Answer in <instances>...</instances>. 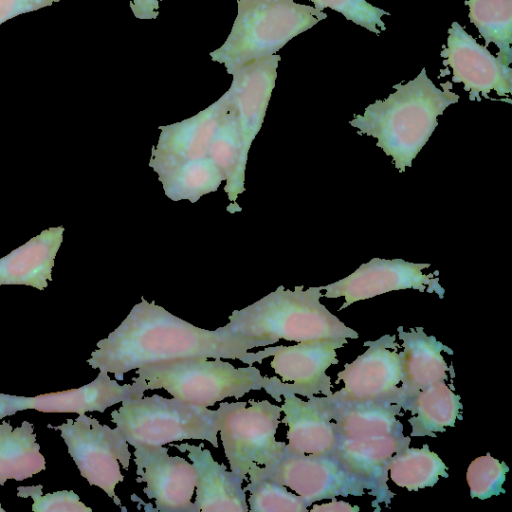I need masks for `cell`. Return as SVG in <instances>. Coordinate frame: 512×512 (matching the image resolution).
Segmentation results:
<instances>
[{"instance_id": "1", "label": "cell", "mask_w": 512, "mask_h": 512, "mask_svg": "<svg viewBox=\"0 0 512 512\" xmlns=\"http://www.w3.org/2000/svg\"><path fill=\"white\" fill-rule=\"evenodd\" d=\"M87 360L93 369L111 373L116 380L139 367L190 357L235 359L252 365L271 356L272 347L249 352L256 344L227 333L206 330L174 316L143 297Z\"/></svg>"}, {"instance_id": "2", "label": "cell", "mask_w": 512, "mask_h": 512, "mask_svg": "<svg viewBox=\"0 0 512 512\" xmlns=\"http://www.w3.org/2000/svg\"><path fill=\"white\" fill-rule=\"evenodd\" d=\"M438 88L426 69L405 84L393 86L395 92L376 100L355 115L349 124L377 140V147L391 156L395 167L404 172L429 140L438 125L437 117L457 103L460 96L450 90V83Z\"/></svg>"}, {"instance_id": "3", "label": "cell", "mask_w": 512, "mask_h": 512, "mask_svg": "<svg viewBox=\"0 0 512 512\" xmlns=\"http://www.w3.org/2000/svg\"><path fill=\"white\" fill-rule=\"evenodd\" d=\"M321 291L320 286L304 290L300 285L292 291L280 285L253 304L233 311L229 322L218 329L257 347L275 344L280 339H357L358 333L320 302Z\"/></svg>"}, {"instance_id": "4", "label": "cell", "mask_w": 512, "mask_h": 512, "mask_svg": "<svg viewBox=\"0 0 512 512\" xmlns=\"http://www.w3.org/2000/svg\"><path fill=\"white\" fill-rule=\"evenodd\" d=\"M327 14L294 0H237V15L225 42L209 53L229 74L249 61L276 54Z\"/></svg>"}, {"instance_id": "5", "label": "cell", "mask_w": 512, "mask_h": 512, "mask_svg": "<svg viewBox=\"0 0 512 512\" xmlns=\"http://www.w3.org/2000/svg\"><path fill=\"white\" fill-rule=\"evenodd\" d=\"M136 374L147 390L164 389L176 399L204 407L251 391H267L273 381L252 365L235 367L221 358L207 357L153 363L137 368Z\"/></svg>"}, {"instance_id": "6", "label": "cell", "mask_w": 512, "mask_h": 512, "mask_svg": "<svg viewBox=\"0 0 512 512\" xmlns=\"http://www.w3.org/2000/svg\"><path fill=\"white\" fill-rule=\"evenodd\" d=\"M111 412V421L131 446L205 440L218 447L219 410L160 395L127 399Z\"/></svg>"}, {"instance_id": "7", "label": "cell", "mask_w": 512, "mask_h": 512, "mask_svg": "<svg viewBox=\"0 0 512 512\" xmlns=\"http://www.w3.org/2000/svg\"><path fill=\"white\" fill-rule=\"evenodd\" d=\"M218 432L230 471L243 481L254 466H267L279 459L286 444L276 440L282 409L268 400L222 402Z\"/></svg>"}, {"instance_id": "8", "label": "cell", "mask_w": 512, "mask_h": 512, "mask_svg": "<svg viewBox=\"0 0 512 512\" xmlns=\"http://www.w3.org/2000/svg\"><path fill=\"white\" fill-rule=\"evenodd\" d=\"M47 427L60 431L81 476L120 506L115 492L116 485L124 481L120 464L128 470L131 459L129 444L122 433L85 414L67 419L61 425L48 424Z\"/></svg>"}, {"instance_id": "9", "label": "cell", "mask_w": 512, "mask_h": 512, "mask_svg": "<svg viewBox=\"0 0 512 512\" xmlns=\"http://www.w3.org/2000/svg\"><path fill=\"white\" fill-rule=\"evenodd\" d=\"M248 474L284 485L311 503L337 496H362L366 490L365 485L331 455L284 452L267 466L252 467Z\"/></svg>"}, {"instance_id": "10", "label": "cell", "mask_w": 512, "mask_h": 512, "mask_svg": "<svg viewBox=\"0 0 512 512\" xmlns=\"http://www.w3.org/2000/svg\"><path fill=\"white\" fill-rule=\"evenodd\" d=\"M346 338L317 339L298 342L292 346H272L270 366L280 379L266 391L276 401L284 393L311 398L317 394L330 396L331 379L326 370L338 363L336 350L347 344Z\"/></svg>"}, {"instance_id": "11", "label": "cell", "mask_w": 512, "mask_h": 512, "mask_svg": "<svg viewBox=\"0 0 512 512\" xmlns=\"http://www.w3.org/2000/svg\"><path fill=\"white\" fill-rule=\"evenodd\" d=\"M367 350L337 374L344 387L325 396L331 401H379L400 405L402 366L395 335L366 341Z\"/></svg>"}, {"instance_id": "12", "label": "cell", "mask_w": 512, "mask_h": 512, "mask_svg": "<svg viewBox=\"0 0 512 512\" xmlns=\"http://www.w3.org/2000/svg\"><path fill=\"white\" fill-rule=\"evenodd\" d=\"M430 266V263H413L403 259L373 258L349 276L320 288L326 291L323 297H344L345 302L339 310L360 300L403 289L435 292L443 298L445 290L439 284V277H434L438 271L430 274L422 272Z\"/></svg>"}, {"instance_id": "13", "label": "cell", "mask_w": 512, "mask_h": 512, "mask_svg": "<svg viewBox=\"0 0 512 512\" xmlns=\"http://www.w3.org/2000/svg\"><path fill=\"white\" fill-rule=\"evenodd\" d=\"M443 64L452 69V81L462 83L471 101L512 93V68L479 44L458 22L448 29L446 46L440 52Z\"/></svg>"}, {"instance_id": "14", "label": "cell", "mask_w": 512, "mask_h": 512, "mask_svg": "<svg viewBox=\"0 0 512 512\" xmlns=\"http://www.w3.org/2000/svg\"><path fill=\"white\" fill-rule=\"evenodd\" d=\"M133 454L137 481L146 484L143 492L157 511L194 512L197 470L192 463L170 456L164 446L136 445Z\"/></svg>"}, {"instance_id": "15", "label": "cell", "mask_w": 512, "mask_h": 512, "mask_svg": "<svg viewBox=\"0 0 512 512\" xmlns=\"http://www.w3.org/2000/svg\"><path fill=\"white\" fill-rule=\"evenodd\" d=\"M410 442L403 432L363 438L338 436L331 456L365 485L368 495L375 497L373 506L388 505L395 496L388 487L389 461Z\"/></svg>"}, {"instance_id": "16", "label": "cell", "mask_w": 512, "mask_h": 512, "mask_svg": "<svg viewBox=\"0 0 512 512\" xmlns=\"http://www.w3.org/2000/svg\"><path fill=\"white\" fill-rule=\"evenodd\" d=\"M280 60L277 54L257 58L229 73L232 82L226 92L236 108L242 136L249 148L262 127Z\"/></svg>"}, {"instance_id": "17", "label": "cell", "mask_w": 512, "mask_h": 512, "mask_svg": "<svg viewBox=\"0 0 512 512\" xmlns=\"http://www.w3.org/2000/svg\"><path fill=\"white\" fill-rule=\"evenodd\" d=\"M132 384H118L106 371L79 388L28 397L29 409L44 413L104 412L107 408L127 399L143 397L147 390L141 379L134 377Z\"/></svg>"}, {"instance_id": "18", "label": "cell", "mask_w": 512, "mask_h": 512, "mask_svg": "<svg viewBox=\"0 0 512 512\" xmlns=\"http://www.w3.org/2000/svg\"><path fill=\"white\" fill-rule=\"evenodd\" d=\"M197 470L194 512H248L243 480L218 463L203 444L174 445Z\"/></svg>"}, {"instance_id": "19", "label": "cell", "mask_w": 512, "mask_h": 512, "mask_svg": "<svg viewBox=\"0 0 512 512\" xmlns=\"http://www.w3.org/2000/svg\"><path fill=\"white\" fill-rule=\"evenodd\" d=\"M220 100L181 122L160 126L156 148L149 166L159 168L178 162L208 157L209 146L218 125Z\"/></svg>"}, {"instance_id": "20", "label": "cell", "mask_w": 512, "mask_h": 512, "mask_svg": "<svg viewBox=\"0 0 512 512\" xmlns=\"http://www.w3.org/2000/svg\"><path fill=\"white\" fill-rule=\"evenodd\" d=\"M282 423L288 426L285 452L301 455H331L338 440L336 425L313 396L304 401L296 394L281 395Z\"/></svg>"}, {"instance_id": "21", "label": "cell", "mask_w": 512, "mask_h": 512, "mask_svg": "<svg viewBox=\"0 0 512 512\" xmlns=\"http://www.w3.org/2000/svg\"><path fill=\"white\" fill-rule=\"evenodd\" d=\"M218 125L212 137L208 156L225 176V193L229 206L226 210L233 214L240 212L237 198L245 191V170L249 147L245 144L237 119L236 108L227 92L220 98Z\"/></svg>"}, {"instance_id": "22", "label": "cell", "mask_w": 512, "mask_h": 512, "mask_svg": "<svg viewBox=\"0 0 512 512\" xmlns=\"http://www.w3.org/2000/svg\"><path fill=\"white\" fill-rule=\"evenodd\" d=\"M397 331L403 342V351L400 352L402 408V405L420 390L448 379L447 372L450 368L442 352L452 355L453 351L434 336H428L422 327L411 328L406 332L400 326Z\"/></svg>"}, {"instance_id": "23", "label": "cell", "mask_w": 512, "mask_h": 512, "mask_svg": "<svg viewBox=\"0 0 512 512\" xmlns=\"http://www.w3.org/2000/svg\"><path fill=\"white\" fill-rule=\"evenodd\" d=\"M65 228L49 227L0 258V286L25 285L44 290L63 242Z\"/></svg>"}, {"instance_id": "24", "label": "cell", "mask_w": 512, "mask_h": 512, "mask_svg": "<svg viewBox=\"0 0 512 512\" xmlns=\"http://www.w3.org/2000/svg\"><path fill=\"white\" fill-rule=\"evenodd\" d=\"M320 408L334 421L338 436L363 438L403 432L397 419L401 406L379 401H331L325 396H313Z\"/></svg>"}, {"instance_id": "25", "label": "cell", "mask_w": 512, "mask_h": 512, "mask_svg": "<svg viewBox=\"0 0 512 512\" xmlns=\"http://www.w3.org/2000/svg\"><path fill=\"white\" fill-rule=\"evenodd\" d=\"M460 396L444 382L440 381L417 392L408 399L402 409L410 411V436L437 437V432H445L454 427L460 417L463 405Z\"/></svg>"}, {"instance_id": "26", "label": "cell", "mask_w": 512, "mask_h": 512, "mask_svg": "<svg viewBox=\"0 0 512 512\" xmlns=\"http://www.w3.org/2000/svg\"><path fill=\"white\" fill-rule=\"evenodd\" d=\"M46 469L45 458L36 442L34 426L23 421L13 428L0 424V485L8 480L23 481Z\"/></svg>"}, {"instance_id": "27", "label": "cell", "mask_w": 512, "mask_h": 512, "mask_svg": "<svg viewBox=\"0 0 512 512\" xmlns=\"http://www.w3.org/2000/svg\"><path fill=\"white\" fill-rule=\"evenodd\" d=\"M165 195L173 200L195 203L203 195L217 191L225 176L208 156L178 162L155 171Z\"/></svg>"}, {"instance_id": "28", "label": "cell", "mask_w": 512, "mask_h": 512, "mask_svg": "<svg viewBox=\"0 0 512 512\" xmlns=\"http://www.w3.org/2000/svg\"><path fill=\"white\" fill-rule=\"evenodd\" d=\"M388 468L391 480L408 491L432 487L440 477H449L448 467L427 444L398 451L391 457Z\"/></svg>"}, {"instance_id": "29", "label": "cell", "mask_w": 512, "mask_h": 512, "mask_svg": "<svg viewBox=\"0 0 512 512\" xmlns=\"http://www.w3.org/2000/svg\"><path fill=\"white\" fill-rule=\"evenodd\" d=\"M470 22L485 41L498 48L497 58L506 65L512 62V0H465Z\"/></svg>"}, {"instance_id": "30", "label": "cell", "mask_w": 512, "mask_h": 512, "mask_svg": "<svg viewBox=\"0 0 512 512\" xmlns=\"http://www.w3.org/2000/svg\"><path fill=\"white\" fill-rule=\"evenodd\" d=\"M244 488L249 492L248 505L251 512H307L313 503L289 492L284 485L254 474Z\"/></svg>"}, {"instance_id": "31", "label": "cell", "mask_w": 512, "mask_h": 512, "mask_svg": "<svg viewBox=\"0 0 512 512\" xmlns=\"http://www.w3.org/2000/svg\"><path fill=\"white\" fill-rule=\"evenodd\" d=\"M508 471L505 462H500L490 454L474 459L466 473L470 497L485 500L505 493L503 484Z\"/></svg>"}, {"instance_id": "32", "label": "cell", "mask_w": 512, "mask_h": 512, "mask_svg": "<svg viewBox=\"0 0 512 512\" xmlns=\"http://www.w3.org/2000/svg\"><path fill=\"white\" fill-rule=\"evenodd\" d=\"M314 4V8L323 11L329 8L341 13L347 20L379 35L386 30L382 20L389 12L373 6L366 0H308Z\"/></svg>"}, {"instance_id": "33", "label": "cell", "mask_w": 512, "mask_h": 512, "mask_svg": "<svg viewBox=\"0 0 512 512\" xmlns=\"http://www.w3.org/2000/svg\"><path fill=\"white\" fill-rule=\"evenodd\" d=\"M42 488V485L19 486L17 496L31 497L34 512H92V509L86 506L72 490L43 494Z\"/></svg>"}, {"instance_id": "34", "label": "cell", "mask_w": 512, "mask_h": 512, "mask_svg": "<svg viewBox=\"0 0 512 512\" xmlns=\"http://www.w3.org/2000/svg\"><path fill=\"white\" fill-rule=\"evenodd\" d=\"M61 0H0V25L22 14L49 7Z\"/></svg>"}, {"instance_id": "35", "label": "cell", "mask_w": 512, "mask_h": 512, "mask_svg": "<svg viewBox=\"0 0 512 512\" xmlns=\"http://www.w3.org/2000/svg\"><path fill=\"white\" fill-rule=\"evenodd\" d=\"M28 397L10 395L0 392V420L19 411L28 410Z\"/></svg>"}, {"instance_id": "36", "label": "cell", "mask_w": 512, "mask_h": 512, "mask_svg": "<svg viewBox=\"0 0 512 512\" xmlns=\"http://www.w3.org/2000/svg\"><path fill=\"white\" fill-rule=\"evenodd\" d=\"M160 0H131L130 8L138 19H156L159 15Z\"/></svg>"}, {"instance_id": "37", "label": "cell", "mask_w": 512, "mask_h": 512, "mask_svg": "<svg viewBox=\"0 0 512 512\" xmlns=\"http://www.w3.org/2000/svg\"><path fill=\"white\" fill-rule=\"evenodd\" d=\"M330 503H323L321 505H313L311 508V512H357L360 510V507L351 505L345 501L336 500V498L331 499Z\"/></svg>"}, {"instance_id": "38", "label": "cell", "mask_w": 512, "mask_h": 512, "mask_svg": "<svg viewBox=\"0 0 512 512\" xmlns=\"http://www.w3.org/2000/svg\"><path fill=\"white\" fill-rule=\"evenodd\" d=\"M0 512H6L5 509L2 508L1 503H0Z\"/></svg>"}, {"instance_id": "39", "label": "cell", "mask_w": 512, "mask_h": 512, "mask_svg": "<svg viewBox=\"0 0 512 512\" xmlns=\"http://www.w3.org/2000/svg\"><path fill=\"white\" fill-rule=\"evenodd\" d=\"M237 1V0H236Z\"/></svg>"}]
</instances>
